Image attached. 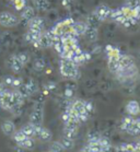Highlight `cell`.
<instances>
[{
	"label": "cell",
	"instance_id": "d4e9b609",
	"mask_svg": "<svg viewBox=\"0 0 140 152\" xmlns=\"http://www.w3.org/2000/svg\"><path fill=\"white\" fill-rule=\"evenodd\" d=\"M65 124V127L66 128H69V129H75V130H78L79 128V125H80V121H79L78 118H73V117H70L68 121H66L64 123Z\"/></svg>",
	"mask_w": 140,
	"mask_h": 152
},
{
	"label": "cell",
	"instance_id": "74e56055",
	"mask_svg": "<svg viewBox=\"0 0 140 152\" xmlns=\"http://www.w3.org/2000/svg\"><path fill=\"white\" fill-rule=\"evenodd\" d=\"M13 80L14 78L12 76H7L6 78L4 79V83L6 86H12V83H13Z\"/></svg>",
	"mask_w": 140,
	"mask_h": 152
},
{
	"label": "cell",
	"instance_id": "7bdbcfd3",
	"mask_svg": "<svg viewBox=\"0 0 140 152\" xmlns=\"http://www.w3.org/2000/svg\"><path fill=\"white\" fill-rule=\"evenodd\" d=\"M138 119H139V121H140V117H138Z\"/></svg>",
	"mask_w": 140,
	"mask_h": 152
},
{
	"label": "cell",
	"instance_id": "d590c367",
	"mask_svg": "<svg viewBox=\"0 0 140 152\" xmlns=\"http://www.w3.org/2000/svg\"><path fill=\"white\" fill-rule=\"evenodd\" d=\"M128 134H130V135H139L140 134V129L138 127H137V125L135 124V121H133V123L131 125H130L129 129H128Z\"/></svg>",
	"mask_w": 140,
	"mask_h": 152
},
{
	"label": "cell",
	"instance_id": "8fae6325",
	"mask_svg": "<svg viewBox=\"0 0 140 152\" xmlns=\"http://www.w3.org/2000/svg\"><path fill=\"white\" fill-rule=\"evenodd\" d=\"M33 17H35V9L33 8V6H29V4H27L26 7L21 11L20 20H21V22L24 21L27 24V22L31 20Z\"/></svg>",
	"mask_w": 140,
	"mask_h": 152
},
{
	"label": "cell",
	"instance_id": "4316f807",
	"mask_svg": "<svg viewBox=\"0 0 140 152\" xmlns=\"http://www.w3.org/2000/svg\"><path fill=\"white\" fill-rule=\"evenodd\" d=\"M33 67L36 71H43L46 67V62L43 58H37L34 60V64H33Z\"/></svg>",
	"mask_w": 140,
	"mask_h": 152
},
{
	"label": "cell",
	"instance_id": "f6af8a7d",
	"mask_svg": "<svg viewBox=\"0 0 140 152\" xmlns=\"http://www.w3.org/2000/svg\"><path fill=\"white\" fill-rule=\"evenodd\" d=\"M139 145H140V141H139Z\"/></svg>",
	"mask_w": 140,
	"mask_h": 152
},
{
	"label": "cell",
	"instance_id": "603a6c76",
	"mask_svg": "<svg viewBox=\"0 0 140 152\" xmlns=\"http://www.w3.org/2000/svg\"><path fill=\"white\" fill-rule=\"evenodd\" d=\"M21 130H22V132H23L27 137H30V138L35 137V127L32 124H30V123L26 124V125H24Z\"/></svg>",
	"mask_w": 140,
	"mask_h": 152
},
{
	"label": "cell",
	"instance_id": "836d02e7",
	"mask_svg": "<svg viewBox=\"0 0 140 152\" xmlns=\"http://www.w3.org/2000/svg\"><path fill=\"white\" fill-rule=\"evenodd\" d=\"M51 152H62L65 149L62 148V145H60V142L55 141L51 145V149H49Z\"/></svg>",
	"mask_w": 140,
	"mask_h": 152
},
{
	"label": "cell",
	"instance_id": "2e32d148",
	"mask_svg": "<svg viewBox=\"0 0 140 152\" xmlns=\"http://www.w3.org/2000/svg\"><path fill=\"white\" fill-rule=\"evenodd\" d=\"M1 132H4L6 136H12L13 132H15V126H14L13 121H4L1 124Z\"/></svg>",
	"mask_w": 140,
	"mask_h": 152
},
{
	"label": "cell",
	"instance_id": "d6a6232c",
	"mask_svg": "<svg viewBox=\"0 0 140 152\" xmlns=\"http://www.w3.org/2000/svg\"><path fill=\"white\" fill-rule=\"evenodd\" d=\"M99 143H100V145H101V148H102V149H105V148H109V147H112L111 140H109L108 138H106V137H100Z\"/></svg>",
	"mask_w": 140,
	"mask_h": 152
},
{
	"label": "cell",
	"instance_id": "d6986e66",
	"mask_svg": "<svg viewBox=\"0 0 140 152\" xmlns=\"http://www.w3.org/2000/svg\"><path fill=\"white\" fill-rule=\"evenodd\" d=\"M37 138H40L42 141H44V142L51 141V138H53V134H51V132L49 129H47V128H45V127H42L41 132H40V135H38Z\"/></svg>",
	"mask_w": 140,
	"mask_h": 152
},
{
	"label": "cell",
	"instance_id": "f1b7e54d",
	"mask_svg": "<svg viewBox=\"0 0 140 152\" xmlns=\"http://www.w3.org/2000/svg\"><path fill=\"white\" fill-rule=\"evenodd\" d=\"M13 140L17 143H19V142H22L23 140H25V139L27 138V136L24 134L22 130H18V132H13Z\"/></svg>",
	"mask_w": 140,
	"mask_h": 152
},
{
	"label": "cell",
	"instance_id": "6da1fadb",
	"mask_svg": "<svg viewBox=\"0 0 140 152\" xmlns=\"http://www.w3.org/2000/svg\"><path fill=\"white\" fill-rule=\"evenodd\" d=\"M59 71L64 78L69 80H77L80 76L79 66L70 59L60 58L59 61Z\"/></svg>",
	"mask_w": 140,
	"mask_h": 152
},
{
	"label": "cell",
	"instance_id": "b9f144b4",
	"mask_svg": "<svg viewBox=\"0 0 140 152\" xmlns=\"http://www.w3.org/2000/svg\"><path fill=\"white\" fill-rule=\"evenodd\" d=\"M9 1H11V2H13V1H15V0H9Z\"/></svg>",
	"mask_w": 140,
	"mask_h": 152
},
{
	"label": "cell",
	"instance_id": "1f68e13d",
	"mask_svg": "<svg viewBox=\"0 0 140 152\" xmlns=\"http://www.w3.org/2000/svg\"><path fill=\"white\" fill-rule=\"evenodd\" d=\"M12 4H13V7L15 8L17 11H22L27 6L26 0H15Z\"/></svg>",
	"mask_w": 140,
	"mask_h": 152
},
{
	"label": "cell",
	"instance_id": "f546056e",
	"mask_svg": "<svg viewBox=\"0 0 140 152\" xmlns=\"http://www.w3.org/2000/svg\"><path fill=\"white\" fill-rule=\"evenodd\" d=\"M17 57L23 66H25L27 62L30 61V55L25 52H21V53H19V54H17Z\"/></svg>",
	"mask_w": 140,
	"mask_h": 152
},
{
	"label": "cell",
	"instance_id": "7a4b0ae2",
	"mask_svg": "<svg viewBox=\"0 0 140 152\" xmlns=\"http://www.w3.org/2000/svg\"><path fill=\"white\" fill-rule=\"evenodd\" d=\"M75 20L71 19V18H68L66 20H62L60 22H58L57 24L51 28V31L54 32L55 34L62 37L66 34H71L72 33V24H73ZM73 34V33H72ZM75 35V34H73Z\"/></svg>",
	"mask_w": 140,
	"mask_h": 152
},
{
	"label": "cell",
	"instance_id": "ba28073f",
	"mask_svg": "<svg viewBox=\"0 0 140 152\" xmlns=\"http://www.w3.org/2000/svg\"><path fill=\"white\" fill-rule=\"evenodd\" d=\"M89 25L86 24V21H75L72 24V33L77 36V37H81L84 35L86 28Z\"/></svg>",
	"mask_w": 140,
	"mask_h": 152
},
{
	"label": "cell",
	"instance_id": "277c9868",
	"mask_svg": "<svg viewBox=\"0 0 140 152\" xmlns=\"http://www.w3.org/2000/svg\"><path fill=\"white\" fill-rule=\"evenodd\" d=\"M53 45H54V39L51 36V34L48 33V31L43 32L41 34V36H40V38L33 44V46H34L35 48H42V49L53 47Z\"/></svg>",
	"mask_w": 140,
	"mask_h": 152
},
{
	"label": "cell",
	"instance_id": "cb8c5ba5",
	"mask_svg": "<svg viewBox=\"0 0 140 152\" xmlns=\"http://www.w3.org/2000/svg\"><path fill=\"white\" fill-rule=\"evenodd\" d=\"M86 22L89 26H92V28H99V25L102 23V22H101V21H100L93 13H91L89 17H88V19H86Z\"/></svg>",
	"mask_w": 140,
	"mask_h": 152
},
{
	"label": "cell",
	"instance_id": "7c38bea8",
	"mask_svg": "<svg viewBox=\"0 0 140 152\" xmlns=\"http://www.w3.org/2000/svg\"><path fill=\"white\" fill-rule=\"evenodd\" d=\"M119 57H107V67H108V70L112 73H114V75H116L120 70Z\"/></svg>",
	"mask_w": 140,
	"mask_h": 152
},
{
	"label": "cell",
	"instance_id": "30bf717a",
	"mask_svg": "<svg viewBox=\"0 0 140 152\" xmlns=\"http://www.w3.org/2000/svg\"><path fill=\"white\" fill-rule=\"evenodd\" d=\"M125 108H126L128 115H130V116H137L140 114V104L135 100L128 101Z\"/></svg>",
	"mask_w": 140,
	"mask_h": 152
},
{
	"label": "cell",
	"instance_id": "4dcf8cb0",
	"mask_svg": "<svg viewBox=\"0 0 140 152\" xmlns=\"http://www.w3.org/2000/svg\"><path fill=\"white\" fill-rule=\"evenodd\" d=\"M86 148L89 150V152H101V145H100L99 141L97 142H88Z\"/></svg>",
	"mask_w": 140,
	"mask_h": 152
},
{
	"label": "cell",
	"instance_id": "7402d4cb",
	"mask_svg": "<svg viewBox=\"0 0 140 152\" xmlns=\"http://www.w3.org/2000/svg\"><path fill=\"white\" fill-rule=\"evenodd\" d=\"M25 86H26V89H27V91H29L30 95H33L34 93H36V92H37L38 84H37V82H36L35 80L29 79V81L25 83Z\"/></svg>",
	"mask_w": 140,
	"mask_h": 152
},
{
	"label": "cell",
	"instance_id": "83f0119b",
	"mask_svg": "<svg viewBox=\"0 0 140 152\" xmlns=\"http://www.w3.org/2000/svg\"><path fill=\"white\" fill-rule=\"evenodd\" d=\"M77 134H78V130H75V129H69V128H64V137L69 139H72L75 140L77 138Z\"/></svg>",
	"mask_w": 140,
	"mask_h": 152
},
{
	"label": "cell",
	"instance_id": "e0dca14e",
	"mask_svg": "<svg viewBox=\"0 0 140 152\" xmlns=\"http://www.w3.org/2000/svg\"><path fill=\"white\" fill-rule=\"evenodd\" d=\"M70 107H72V108H73V110H75V111L77 112L79 115L84 114V113L89 114V113L86 112V106H84V101H82V100L73 101V102L70 104Z\"/></svg>",
	"mask_w": 140,
	"mask_h": 152
},
{
	"label": "cell",
	"instance_id": "8d00e7d4",
	"mask_svg": "<svg viewBox=\"0 0 140 152\" xmlns=\"http://www.w3.org/2000/svg\"><path fill=\"white\" fill-rule=\"evenodd\" d=\"M84 106H86V110L89 114H91L93 112V110H94V106H93L92 102H90V101H84Z\"/></svg>",
	"mask_w": 140,
	"mask_h": 152
},
{
	"label": "cell",
	"instance_id": "ee69618b",
	"mask_svg": "<svg viewBox=\"0 0 140 152\" xmlns=\"http://www.w3.org/2000/svg\"><path fill=\"white\" fill-rule=\"evenodd\" d=\"M47 152H51V150H49V151H47Z\"/></svg>",
	"mask_w": 140,
	"mask_h": 152
},
{
	"label": "cell",
	"instance_id": "484cf974",
	"mask_svg": "<svg viewBox=\"0 0 140 152\" xmlns=\"http://www.w3.org/2000/svg\"><path fill=\"white\" fill-rule=\"evenodd\" d=\"M59 142H60V145H62V148L65 149V150H70V149L75 147V141L72 139L66 138V137H62V140Z\"/></svg>",
	"mask_w": 140,
	"mask_h": 152
},
{
	"label": "cell",
	"instance_id": "8992f818",
	"mask_svg": "<svg viewBox=\"0 0 140 152\" xmlns=\"http://www.w3.org/2000/svg\"><path fill=\"white\" fill-rule=\"evenodd\" d=\"M43 121H44V111L43 107L36 106L33 110V112L30 115V124L33 126H42L43 125Z\"/></svg>",
	"mask_w": 140,
	"mask_h": 152
},
{
	"label": "cell",
	"instance_id": "4fadbf2b",
	"mask_svg": "<svg viewBox=\"0 0 140 152\" xmlns=\"http://www.w3.org/2000/svg\"><path fill=\"white\" fill-rule=\"evenodd\" d=\"M44 32V31H43ZM43 32H40V31H35V30H31V28H27V31L25 32V34H24V39L27 42V43H30V44H34L35 42L37 41L41 34Z\"/></svg>",
	"mask_w": 140,
	"mask_h": 152
},
{
	"label": "cell",
	"instance_id": "9a60e30c",
	"mask_svg": "<svg viewBox=\"0 0 140 152\" xmlns=\"http://www.w3.org/2000/svg\"><path fill=\"white\" fill-rule=\"evenodd\" d=\"M83 36H84L89 42L94 43V42H96L97 41V38H99V30H97L96 28L88 26V28H86V31Z\"/></svg>",
	"mask_w": 140,
	"mask_h": 152
},
{
	"label": "cell",
	"instance_id": "3957f363",
	"mask_svg": "<svg viewBox=\"0 0 140 152\" xmlns=\"http://www.w3.org/2000/svg\"><path fill=\"white\" fill-rule=\"evenodd\" d=\"M21 23L20 17L15 15L10 11H1L0 12V25L4 28H14Z\"/></svg>",
	"mask_w": 140,
	"mask_h": 152
},
{
	"label": "cell",
	"instance_id": "9c48e42d",
	"mask_svg": "<svg viewBox=\"0 0 140 152\" xmlns=\"http://www.w3.org/2000/svg\"><path fill=\"white\" fill-rule=\"evenodd\" d=\"M7 64L8 66L10 67V69L13 71L14 73H19L22 71V69H23V65L20 62V60L18 59L17 57V54L15 55H11L9 58H8L7 60Z\"/></svg>",
	"mask_w": 140,
	"mask_h": 152
},
{
	"label": "cell",
	"instance_id": "ac0fdd59",
	"mask_svg": "<svg viewBox=\"0 0 140 152\" xmlns=\"http://www.w3.org/2000/svg\"><path fill=\"white\" fill-rule=\"evenodd\" d=\"M33 8L40 12H45L49 8L48 0H33Z\"/></svg>",
	"mask_w": 140,
	"mask_h": 152
},
{
	"label": "cell",
	"instance_id": "60d3db41",
	"mask_svg": "<svg viewBox=\"0 0 140 152\" xmlns=\"http://www.w3.org/2000/svg\"><path fill=\"white\" fill-rule=\"evenodd\" d=\"M72 95H73V90L72 89H69V88H67L65 90V96L66 97H71Z\"/></svg>",
	"mask_w": 140,
	"mask_h": 152
},
{
	"label": "cell",
	"instance_id": "f35d334b",
	"mask_svg": "<svg viewBox=\"0 0 140 152\" xmlns=\"http://www.w3.org/2000/svg\"><path fill=\"white\" fill-rule=\"evenodd\" d=\"M22 83H23V81H22V79H21V78H14L13 83H12V86H13V88H15V89H18V88H19Z\"/></svg>",
	"mask_w": 140,
	"mask_h": 152
},
{
	"label": "cell",
	"instance_id": "ffe728a7",
	"mask_svg": "<svg viewBox=\"0 0 140 152\" xmlns=\"http://www.w3.org/2000/svg\"><path fill=\"white\" fill-rule=\"evenodd\" d=\"M19 147H21L22 149H26V150H33L35 148V141L33 138H30L27 137L25 140H23L22 142H19L18 143Z\"/></svg>",
	"mask_w": 140,
	"mask_h": 152
},
{
	"label": "cell",
	"instance_id": "5bb4252c",
	"mask_svg": "<svg viewBox=\"0 0 140 152\" xmlns=\"http://www.w3.org/2000/svg\"><path fill=\"white\" fill-rule=\"evenodd\" d=\"M119 65H120V69L129 68V67L136 65L135 64V58H133V56L127 55V54H122L119 57Z\"/></svg>",
	"mask_w": 140,
	"mask_h": 152
},
{
	"label": "cell",
	"instance_id": "e575fe53",
	"mask_svg": "<svg viewBox=\"0 0 140 152\" xmlns=\"http://www.w3.org/2000/svg\"><path fill=\"white\" fill-rule=\"evenodd\" d=\"M100 134L99 132H90L88 136V142H97L100 140Z\"/></svg>",
	"mask_w": 140,
	"mask_h": 152
},
{
	"label": "cell",
	"instance_id": "ab89813d",
	"mask_svg": "<svg viewBox=\"0 0 140 152\" xmlns=\"http://www.w3.org/2000/svg\"><path fill=\"white\" fill-rule=\"evenodd\" d=\"M70 117H71V116L69 115V113H68L67 111L64 112V113H62V121H64V123H66V121H68L69 119H70Z\"/></svg>",
	"mask_w": 140,
	"mask_h": 152
},
{
	"label": "cell",
	"instance_id": "5b68a950",
	"mask_svg": "<svg viewBox=\"0 0 140 152\" xmlns=\"http://www.w3.org/2000/svg\"><path fill=\"white\" fill-rule=\"evenodd\" d=\"M112 12V8L107 6L106 4H101L92 11V13L99 19L101 22H104L106 20H109V15Z\"/></svg>",
	"mask_w": 140,
	"mask_h": 152
},
{
	"label": "cell",
	"instance_id": "44dd1931",
	"mask_svg": "<svg viewBox=\"0 0 140 152\" xmlns=\"http://www.w3.org/2000/svg\"><path fill=\"white\" fill-rule=\"evenodd\" d=\"M133 121H135V118L133 117V116H130V115H128V116H125V117L122 119V124H120V129L123 130V132H128V129H129L130 125L133 124Z\"/></svg>",
	"mask_w": 140,
	"mask_h": 152
},
{
	"label": "cell",
	"instance_id": "52a82bcc",
	"mask_svg": "<svg viewBox=\"0 0 140 152\" xmlns=\"http://www.w3.org/2000/svg\"><path fill=\"white\" fill-rule=\"evenodd\" d=\"M27 28H31V30H35V31L43 32L44 31L45 26V21L42 17L35 15L31 19V20L27 22Z\"/></svg>",
	"mask_w": 140,
	"mask_h": 152
}]
</instances>
